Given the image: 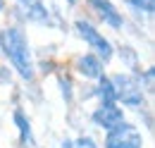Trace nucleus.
Wrapping results in <instances>:
<instances>
[{
  "mask_svg": "<svg viewBox=\"0 0 155 148\" xmlns=\"http://www.w3.org/2000/svg\"><path fill=\"white\" fill-rule=\"evenodd\" d=\"M74 26H77V34L86 41V45H91V48L98 53V57H100L103 62H110V60H112V55H115L112 43L103 36V34L98 31L93 24H88L86 19H77V24H74Z\"/></svg>",
  "mask_w": 155,
  "mask_h": 148,
  "instance_id": "obj_2",
  "label": "nucleus"
},
{
  "mask_svg": "<svg viewBox=\"0 0 155 148\" xmlns=\"http://www.w3.org/2000/svg\"><path fill=\"white\" fill-rule=\"evenodd\" d=\"M131 7H136V10H141V12H153L155 10V0H127Z\"/></svg>",
  "mask_w": 155,
  "mask_h": 148,
  "instance_id": "obj_12",
  "label": "nucleus"
},
{
  "mask_svg": "<svg viewBox=\"0 0 155 148\" xmlns=\"http://www.w3.org/2000/svg\"><path fill=\"white\" fill-rule=\"evenodd\" d=\"M98 96H100V105H117L115 86H112L110 76H105V74L98 79Z\"/></svg>",
  "mask_w": 155,
  "mask_h": 148,
  "instance_id": "obj_10",
  "label": "nucleus"
},
{
  "mask_svg": "<svg viewBox=\"0 0 155 148\" xmlns=\"http://www.w3.org/2000/svg\"><path fill=\"white\" fill-rule=\"evenodd\" d=\"M88 2H91V7L96 10V15L103 19L107 26H112V29H122L124 17L119 15V10L112 5V0H88Z\"/></svg>",
  "mask_w": 155,
  "mask_h": 148,
  "instance_id": "obj_6",
  "label": "nucleus"
},
{
  "mask_svg": "<svg viewBox=\"0 0 155 148\" xmlns=\"http://www.w3.org/2000/svg\"><path fill=\"white\" fill-rule=\"evenodd\" d=\"M67 2H69V5H74V2H77V0H67Z\"/></svg>",
  "mask_w": 155,
  "mask_h": 148,
  "instance_id": "obj_15",
  "label": "nucleus"
},
{
  "mask_svg": "<svg viewBox=\"0 0 155 148\" xmlns=\"http://www.w3.org/2000/svg\"><path fill=\"white\" fill-rule=\"evenodd\" d=\"M17 2H19L21 12H24V17L29 19V22H41V24L50 22L48 7L43 5V0H17Z\"/></svg>",
  "mask_w": 155,
  "mask_h": 148,
  "instance_id": "obj_8",
  "label": "nucleus"
},
{
  "mask_svg": "<svg viewBox=\"0 0 155 148\" xmlns=\"http://www.w3.org/2000/svg\"><path fill=\"white\" fill-rule=\"evenodd\" d=\"M62 148H98L93 139L88 136H79V139H67L62 141Z\"/></svg>",
  "mask_w": 155,
  "mask_h": 148,
  "instance_id": "obj_11",
  "label": "nucleus"
},
{
  "mask_svg": "<svg viewBox=\"0 0 155 148\" xmlns=\"http://www.w3.org/2000/svg\"><path fill=\"white\" fill-rule=\"evenodd\" d=\"M110 81L115 86L117 100H122L124 105H131V108L143 105V86L131 74H115V76H110Z\"/></svg>",
  "mask_w": 155,
  "mask_h": 148,
  "instance_id": "obj_3",
  "label": "nucleus"
},
{
  "mask_svg": "<svg viewBox=\"0 0 155 148\" xmlns=\"http://www.w3.org/2000/svg\"><path fill=\"white\" fill-rule=\"evenodd\" d=\"M15 124H17V129H19V136H21V146H36V141H34V131L29 127V119H26V115L21 110H15Z\"/></svg>",
  "mask_w": 155,
  "mask_h": 148,
  "instance_id": "obj_9",
  "label": "nucleus"
},
{
  "mask_svg": "<svg viewBox=\"0 0 155 148\" xmlns=\"http://www.w3.org/2000/svg\"><path fill=\"white\" fill-rule=\"evenodd\" d=\"M143 79H146V89H148V91H153V67H148V69H146V74L141 76V81H143Z\"/></svg>",
  "mask_w": 155,
  "mask_h": 148,
  "instance_id": "obj_13",
  "label": "nucleus"
},
{
  "mask_svg": "<svg viewBox=\"0 0 155 148\" xmlns=\"http://www.w3.org/2000/svg\"><path fill=\"white\" fill-rule=\"evenodd\" d=\"M105 148H143V136L134 124L124 122L117 129L107 131L105 136Z\"/></svg>",
  "mask_w": 155,
  "mask_h": 148,
  "instance_id": "obj_4",
  "label": "nucleus"
},
{
  "mask_svg": "<svg viewBox=\"0 0 155 148\" xmlns=\"http://www.w3.org/2000/svg\"><path fill=\"white\" fill-rule=\"evenodd\" d=\"M77 69L86 79H100L105 74V62L98 55H93V53H86V55H81L77 60Z\"/></svg>",
  "mask_w": 155,
  "mask_h": 148,
  "instance_id": "obj_7",
  "label": "nucleus"
},
{
  "mask_svg": "<svg viewBox=\"0 0 155 148\" xmlns=\"http://www.w3.org/2000/svg\"><path fill=\"white\" fill-rule=\"evenodd\" d=\"M0 50L5 53V57L12 62L15 72L21 79L31 81L34 79V60H31V48L21 26H7L0 31Z\"/></svg>",
  "mask_w": 155,
  "mask_h": 148,
  "instance_id": "obj_1",
  "label": "nucleus"
},
{
  "mask_svg": "<svg viewBox=\"0 0 155 148\" xmlns=\"http://www.w3.org/2000/svg\"><path fill=\"white\" fill-rule=\"evenodd\" d=\"M91 119L96 122L100 129H105V131H112V129H117L119 124L127 122L122 108H117V105H100L98 110H93Z\"/></svg>",
  "mask_w": 155,
  "mask_h": 148,
  "instance_id": "obj_5",
  "label": "nucleus"
},
{
  "mask_svg": "<svg viewBox=\"0 0 155 148\" xmlns=\"http://www.w3.org/2000/svg\"><path fill=\"white\" fill-rule=\"evenodd\" d=\"M0 10H5V0H0Z\"/></svg>",
  "mask_w": 155,
  "mask_h": 148,
  "instance_id": "obj_14",
  "label": "nucleus"
}]
</instances>
